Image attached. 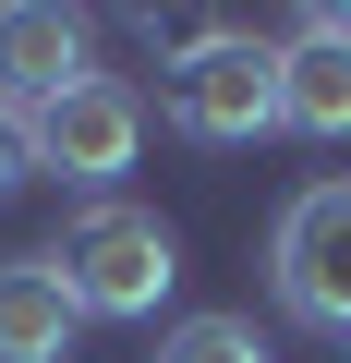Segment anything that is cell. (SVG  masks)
<instances>
[{"mask_svg": "<svg viewBox=\"0 0 351 363\" xmlns=\"http://www.w3.org/2000/svg\"><path fill=\"white\" fill-rule=\"evenodd\" d=\"M49 279L73 291V315H97V327H145L169 291H182V230H169L157 206H133V194H97V206L61 218Z\"/></svg>", "mask_w": 351, "mask_h": 363, "instance_id": "1", "label": "cell"}, {"mask_svg": "<svg viewBox=\"0 0 351 363\" xmlns=\"http://www.w3.org/2000/svg\"><path fill=\"white\" fill-rule=\"evenodd\" d=\"M169 121H182L194 145H255V133H279V37H255V25L194 37L182 61H169Z\"/></svg>", "mask_w": 351, "mask_h": 363, "instance_id": "2", "label": "cell"}, {"mask_svg": "<svg viewBox=\"0 0 351 363\" xmlns=\"http://www.w3.org/2000/svg\"><path fill=\"white\" fill-rule=\"evenodd\" d=\"M25 133H37V169L85 182V206H97V194H121V169L145 157V85L133 73H85L49 109H25Z\"/></svg>", "mask_w": 351, "mask_h": 363, "instance_id": "3", "label": "cell"}, {"mask_svg": "<svg viewBox=\"0 0 351 363\" xmlns=\"http://www.w3.org/2000/svg\"><path fill=\"white\" fill-rule=\"evenodd\" d=\"M267 279H279V315L351 339V182H303L267 230Z\"/></svg>", "mask_w": 351, "mask_h": 363, "instance_id": "4", "label": "cell"}, {"mask_svg": "<svg viewBox=\"0 0 351 363\" xmlns=\"http://www.w3.org/2000/svg\"><path fill=\"white\" fill-rule=\"evenodd\" d=\"M279 133H315V145L351 133V13L339 0L291 13V37H279Z\"/></svg>", "mask_w": 351, "mask_h": 363, "instance_id": "5", "label": "cell"}, {"mask_svg": "<svg viewBox=\"0 0 351 363\" xmlns=\"http://www.w3.org/2000/svg\"><path fill=\"white\" fill-rule=\"evenodd\" d=\"M85 13L61 0H0V109H49L61 85H85Z\"/></svg>", "mask_w": 351, "mask_h": 363, "instance_id": "6", "label": "cell"}, {"mask_svg": "<svg viewBox=\"0 0 351 363\" xmlns=\"http://www.w3.org/2000/svg\"><path fill=\"white\" fill-rule=\"evenodd\" d=\"M73 339H85V315L49 279V255H13L0 267V363H73Z\"/></svg>", "mask_w": 351, "mask_h": 363, "instance_id": "7", "label": "cell"}, {"mask_svg": "<svg viewBox=\"0 0 351 363\" xmlns=\"http://www.w3.org/2000/svg\"><path fill=\"white\" fill-rule=\"evenodd\" d=\"M157 363H279V351H267L255 315H182V327L157 339Z\"/></svg>", "mask_w": 351, "mask_h": 363, "instance_id": "8", "label": "cell"}, {"mask_svg": "<svg viewBox=\"0 0 351 363\" xmlns=\"http://www.w3.org/2000/svg\"><path fill=\"white\" fill-rule=\"evenodd\" d=\"M37 182V133H25V109H0V194H25Z\"/></svg>", "mask_w": 351, "mask_h": 363, "instance_id": "9", "label": "cell"}]
</instances>
